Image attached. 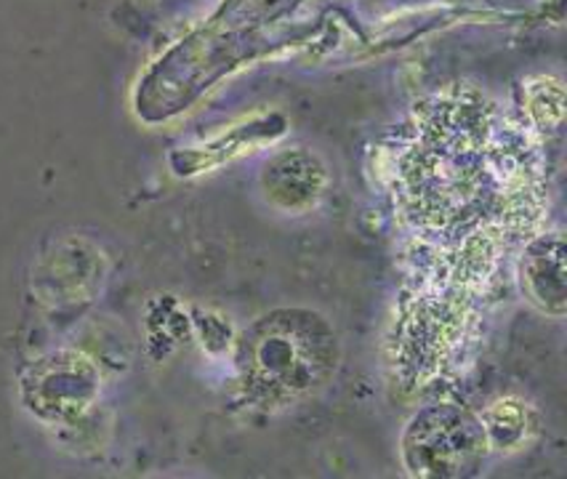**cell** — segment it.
Masks as SVG:
<instances>
[{
  "label": "cell",
  "instance_id": "6da1fadb",
  "mask_svg": "<svg viewBox=\"0 0 567 479\" xmlns=\"http://www.w3.org/2000/svg\"><path fill=\"white\" fill-rule=\"evenodd\" d=\"M336 365V339L318 314L280 312L246 333L240 371L250 395L293 403L326 384Z\"/></svg>",
  "mask_w": 567,
  "mask_h": 479
},
{
  "label": "cell",
  "instance_id": "7a4b0ae2",
  "mask_svg": "<svg viewBox=\"0 0 567 479\" xmlns=\"http://www.w3.org/2000/svg\"><path fill=\"white\" fill-rule=\"evenodd\" d=\"M405 452L419 475H461L485 452V429L464 413L432 410L415 418Z\"/></svg>",
  "mask_w": 567,
  "mask_h": 479
}]
</instances>
